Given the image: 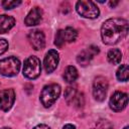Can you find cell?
Listing matches in <instances>:
<instances>
[{
  "instance_id": "6da1fadb",
  "label": "cell",
  "mask_w": 129,
  "mask_h": 129,
  "mask_svg": "<svg viewBox=\"0 0 129 129\" xmlns=\"http://www.w3.org/2000/svg\"><path fill=\"white\" fill-rule=\"evenodd\" d=\"M128 32V22L123 18H110L106 20L101 28V36L106 44H115L123 39Z\"/></svg>"
},
{
  "instance_id": "7402d4cb",
  "label": "cell",
  "mask_w": 129,
  "mask_h": 129,
  "mask_svg": "<svg viewBox=\"0 0 129 129\" xmlns=\"http://www.w3.org/2000/svg\"><path fill=\"white\" fill-rule=\"evenodd\" d=\"M97 129H112V124L107 120H100L97 124Z\"/></svg>"
},
{
  "instance_id": "5bb4252c",
  "label": "cell",
  "mask_w": 129,
  "mask_h": 129,
  "mask_svg": "<svg viewBox=\"0 0 129 129\" xmlns=\"http://www.w3.org/2000/svg\"><path fill=\"white\" fill-rule=\"evenodd\" d=\"M78 71L75 67L73 66H69L66 68L64 72H63V79L67 83H74L77 79H78Z\"/></svg>"
},
{
  "instance_id": "9c48e42d",
  "label": "cell",
  "mask_w": 129,
  "mask_h": 129,
  "mask_svg": "<svg viewBox=\"0 0 129 129\" xmlns=\"http://www.w3.org/2000/svg\"><path fill=\"white\" fill-rule=\"evenodd\" d=\"M15 101V93L12 89H5L0 92V109L8 111Z\"/></svg>"
},
{
  "instance_id": "603a6c76",
  "label": "cell",
  "mask_w": 129,
  "mask_h": 129,
  "mask_svg": "<svg viewBox=\"0 0 129 129\" xmlns=\"http://www.w3.org/2000/svg\"><path fill=\"white\" fill-rule=\"evenodd\" d=\"M7 49H8V42L5 39L0 38V54H3Z\"/></svg>"
},
{
  "instance_id": "2e32d148",
  "label": "cell",
  "mask_w": 129,
  "mask_h": 129,
  "mask_svg": "<svg viewBox=\"0 0 129 129\" xmlns=\"http://www.w3.org/2000/svg\"><path fill=\"white\" fill-rule=\"evenodd\" d=\"M63 37H64V40L67 42H73V41H75L77 39L78 32L73 27H67L63 30Z\"/></svg>"
},
{
  "instance_id": "ffe728a7",
  "label": "cell",
  "mask_w": 129,
  "mask_h": 129,
  "mask_svg": "<svg viewBox=\"0 0 129 129\" xmlns=\"http://www.w3.org/2000/svg\"><path fill=\"white\" fill-rule=\"evenodd\" d=\"M72 104H73L74 106L78 107V108L83 107L84 104H85V99H84V95H83V93L77 92V94H76V96H75V98H74Z\"/></svg>"
},
{
  "instance_id": "d6986e66",
  "label": "cell",
  "mask_w": 129,
  "mask_h": 129,
  "mask_svg": "<svg viewBox=\"0 0 129 129\" xmlns=\"http://www.w3.org/2000/svg\"><path fill=\"white\" fill-rule=\"evenodd\" d=\"M66 40H64V37H63V30L59 29L56 34H55V38H54V44L58 47V48H61L64 44Z\"/></svg>"
},
{
  "instance_id": "8fae6325",
  "label": "cell",
  "mask_w": 129,
  "mask_h": 129,
  "mask_svg": "<svg viewBox=\"0 0 129 129\" xmlns=\"http://www.w3.org/2000/svg\"><path fill=\"white\" fill-rule=\"evenodd\" d=\"M58 61H59V56H58V52L54 49H50L48 50V52L45 54V57H44V61H43V64H44V70L46 73H52L57 64H58Z\"/></svg>"
},
{
  "instance_id": "9a60e30c",
  "label": "cell",
  "mask_w": 129,
  "mask_h": 129,
  "mask_svg": "<svg viewBox=\"0 0 129 129\" xmlns=\"http://www.w3.org/2000/svg\"><path fill=\"white\" fill-rule=\"evenodd\" d=\"M107 58L110 63L112 64H118L122 59V52L118 48H113L109 50L107 54Z\"/></svg>"
},
{
  "instance_id": "d4e9b609",
  "label": "cell",
  "mask_w": 129,
  "mask_h": 129,
  "mask_svg": "<svg viewBox=\"0 0 129 129\" xmlns=\"http://www.w3.org/2000/svg\"><path fill=\"white\" fill-rule=\"evenodd\" d=\"M62 129H76V127H75L73 124H67V125L63 126Z\"/></svg>"
},
{
  "instance_id": "44dd1931",
  "label": "cell",
  "mask_w": 129,
  "mask_h": 129,
  "mask_svg": "<svg viewBox=\"0 0 129 129\" xmlns=\"http://www.w3.org/2000/svg\"><path fill=\"white\" fill-rule=\"evenodd\" d=\"M2 6L3 8L5 9H12V8H15L17 7L18 5L21 4V1H2Z\"/></svg>"
},
{
  "instance_id": "4fadbf2b",
  "label": "cell",
  "mask_w": 129,
  "mask_h": 129,
  "mask_svg": "<svg viewBox=\"0 0 129 129\" xmlns=\"http://www.w3.org/2000/svg\"><path fill=\"white\" fill-rule=\"evenodd\" d=\"M15 24V19L12 16L2 14L0 15V33L8 32Z\"/></svg>"
},
{
  "instance_id": "83f0119b",
  "label": "cell",
  "mask_w": 129,
  "mask_h": 129,
  "mask_svg": "<svg viewBox=\"0 0 129 129\" xmlns=\"http://www.w3.org/2000/svg\"><path fill=\"white\" fill-rule=\"evenodd\" d=\"M123 129H128V126H126V127H124Z\"/></svg>"
},
{
  "instance_id": "7c38bea8",
  "label": "cell",
  "mask_w": 129,
  "mask_h": 129,
  "mask_svg": "<svg viewBox=\"0 0 129 129\" xmlns=\"http://www.w3.org/2000/svg\"><path fill=\"white\" fill-rule=\"evenodd\" d=\"M42 19V10L39 7H33L24 19V23L27 26H34L39 24Z\"/></svg>"
},
{
  "instance_id": "7a4b0ae2",
  "label": "cell",
  "mask_w": 129,
  "mask_h": 129,
  "mask_svg": "<svg viewBox=\"0 0 129 129\" xmlns=\"http://www.w3.org/2000/svg\"><path fill=\"white\" fill-rule=\"evenodd\" d=\"M60 87L57 84H50L45 86L40 94V101L44 107H50L59 97Z\"/></svg>"
},
{
  "instance_id": "484cf974",
  "label": "cell",
  "mask_w": 129,
  "mask_h": 129,
  "mask_svg": "<svg viewBox=\"0 0 129 129\" xmlns=\"http://www.w3.org/2000/svg\"><path fill=\"white\" fill-rule=\"evenodd\" d=\"M118 3H119L118 1H116V2H112V1H111V2H110V6H111V7H115Z\"/></svg>"
},
{
  "instance_id": "52a82bcc",
  "label": "cell",
  "mask_w": 129,
  "mask_h": 129,
  "mask_svg": "<svg viewBox=\"0 0 129 129\" xmlns=\"http://www.w3.org/2000/svg\"><path fill=\"white\" fill-rule=\"evenodd\" d=\"M127 103H128L127 94L120 92V91H117L111 96L109 104H110V108L113 111L120 112L127 106Z\"/></svg>"
},
{
  "instance_id": "ac0fdd59",
  "label": "cell",
  "mask_w": 129,
  "mask_h": 129,
  "mask_svg": "<svg viewBox=\"0 0 129 129\" xmlns=\"http://www.w3.org/2000/svg\"><path fill=\"white\" fill-rule=\"evenodd\" d=\"M77 92L78 91L75 88H73V87H68L67 88V90L64 92V98H66V101H67L68 104H72V102H73Z\"/></svg>"
},
{
  "instance_id": "cb8c5ba5",
  "label": "cell",
  "mask_w": 129,
  "mask_h": 129,
  "mask_svg": "<svg viewBox=\"0 0 129 129\" xmlns=\"http://www.w3.org/2000/svg\"><path fill=\"white\" fill-rule=\"evenodd\" d=\"M33 129H50L47 125H44V124H39L37 126H35Z\"/></svg>"
},
{
  "instance_id": "5b68a950",
  "label": "cell",
  "mask_w": 129,
  "mask_h": 129,
  "mask_svg": "<svg viewBox=\"0 0 129 129\" xmlns=\"http://www.w3.org/2000/svg\"><path fill=\"white\" fill-rule=\"evenodd\" d=\"M77 12L86 18H97L100 14L99 8L93 1H78L76 4Z\"/></svg>"
},
{
  "instance_id": "4316f807",
  "label": "cell",
  "mask_w": 129,
  "mask_h": 129,
  "mask_svg": "<svg viewBox=\"0 0 129 129\" xmlns=\"http://www.w3.org/2000/svg\"><path fill=\"white\" fill-rule=\"evenodd\" d=\"M1 129H11V128H8V127H3V128H1Z\"/></svg>"
},
{
  "instance_id": "277c9868",
  "label": "cell",
  "mask_w": 129,
  "mask_h": 129,
  "mask_svg": "<svg viewBox=\"0 0 129 129\" xmlns=\"http://www.w3.org/2000/svg\"><path fill=\"white\" fill-rule=\"evenodd\" d=\"M23 76L27 79H36L41 72V64L39 58L36 56H29L25 59L23 64Z\"/></svg>"
},
{
  "instance_id": "8992f818",
  "label": "cell",
  "mask_w": 129,
  "mask_h": 129,
  "mask_svg": "<svg viewBox=\"0 0 129 129\" xmlns=\"http://www.w3.org/2000/svg\"><path fill=\"white\" fill-rule=\"evenodd\" d=\"M107 90H108L107 80L102 76L97 77L93 83V96H94V98L99 102L104 101L106 98Z\"/></svg>"
},
{
  "instance_id": "3957f363",
  "label": "cell",
  "mask_w": 129,
  "mask_h": 129,
  "mask_svg": "<svg viewBox=\"0 0 129 129\" xmlns=\"http://www.w3.org/2000/svg\"><path fill=\"white\" fill-rule=\"evenodd\" d=\"M20 69V61L15 56H9L0 60V74L5 77L16 76Z\"/></svg>"
},
{
  "instance_id": "ba28073f",
  "label": "cell",
  "mask_w": 129,
  "mask_h": 129,
  "mask_svg": "<svg viewBox=\"0 0 129 129\" xmlns=\"http://www.w3.org/2000/svg\"><path fill=\"white\" fill-rule=\"evenodd\" d=\"M99 53V47L95 46V45H91L90 47L82 50L78 56H77V61L82 66V67H86L89 64V62L92 60V58Z\"/></svg>"
},
{
  "instance_id": "30bf717a",
  "label": "cell",
  "mask_w": 129,
  "mask_h": 129,
  "mask_svg": "<svg viewBox=\"0 0 129 129\" xmlns=\"http://www.w3.org/2000/svg\"><path fill=\"white\" fill-rule=\"evenodd\" d=\"M28 40L31 44V46L35 49V50H39L42 49L45 45V37L42 31L38 30V29H34L32 31L29 32L28 34Z\"/></svg>"
},
{
  "instance_id": "e0dca14e",
  "label": "cell",
  "mask_w": 129,
  "mask_h": 129,
  "mask_svg": "<svg viewBox=\"0 0 129 129\" xmlns=\"http://www.w3.org/2000/svg\"><path fill=\"white\" fill-rule=\"evenodd\" d=\"M116 77L119 81H123V82L128 81V77H129L128 66L127 64H121V67L118 69V71L116 73Z\"/></svg>"
}]
</instances>
